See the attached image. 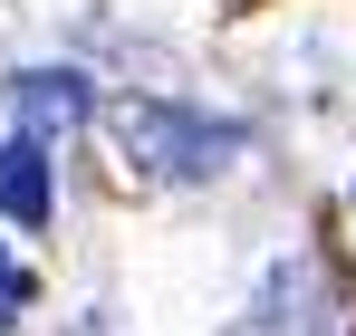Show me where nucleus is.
Here are the masks:
<instances>
[{
    "instance_id": "f257e3e1",
    "label": "nucleus",
    "mask_w": 356,
    "mask_h": 336,
    "mask_svg": "<svg viewBox=\"0 0 356 336\" xmlns=\"http://www.w3.org/2000/svg\"><path fill=\"white\" fill-rule=\"evenodd\" d=\"M106 135H116L125 164L154 173V183H212L222 164H241V125H212V115L174 106V96H116Z\"/></svg>"
},
{
    "instance_id": "f03ea898",
    "label": "nucleus",
    "mask_w": 356,
    "mask_h": 336,
    "mask_svg": "<svg viewBox=\"0 0 356 336\" xmlns=\"http://www.w3.org/2000/svg\"><path fill=\"white\" fill-rule=\"evenodd\" d=\"M87 125V77H67V67H29V77H10V144H58Z\"/></svg>"
},
{
    "instance_id": "7ed1b4c3",
    "label": "nucleus",
    "mask_w": 356,
    "mask_h": 336,
    "mask_svg": "<svg viewBox=\"0 0 356 336\" xmlns=\"http://www.w3.org/2000/svg\"><path fill=\"white\" fill-rule=\"evenodd\" d=\"M0 212L19 230L49 221V154H39V144H0Z\"/></svg>"
},
{
    "instance_id": "20e7f679",
    "label": "nucleus",
    "mask_w": 356,
    "mask_h": 336,
    "mask_svg": "<svg viewBox=\"0 0 356 336\" xmlns=\"http://www.w3.org/2000/svg\"><path fill=\"white\" fill-rule=\"evenodd\" d=\"M19 298H29V269H10V260H0V308H19Z\"/></svg>"
}]
</instances>
